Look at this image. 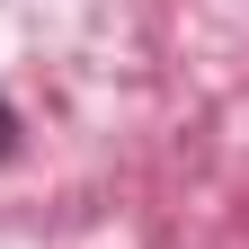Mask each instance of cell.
I'll return each instance as SVG.
<instances>
[{
    "label": "cell",
    "instance_id": "obj_1",
    "mask_svg": "<svg viewBox=\"0 0 249 249\" xmlns=\"http://www.w3.org/2000/svg\"><path fill=\"white\" fill-rule=\"evenodd\" d=\"M18 151V116H9V98H0V160Z\"/></svg>",
    "mask_w": 249,
    "mask_h": 249
}]
</instances>
